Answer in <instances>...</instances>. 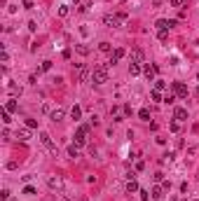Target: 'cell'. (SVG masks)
Listing matches in <instances>:
<instances>
[{"label": "cell", "instance_id": "1", "mask_svg": "<svg viewBox=\"0 0 199 201\" xmlns=\"http://www.w3.org/2000/svg\"><path fill=\"white\" fill-rule=\"evenodd\" d=\"M92 82H94V84H103V82H108V66H106V63H98V66L92 68Z\"/></svg>", "mask_w": 199, "mask_h": 201}, {"label": "cell", "instance_id": "2", "mask_svg": "<svg viewBox=\"0 0 199 201\" xmlns=\"http://www.w3.org/2000/svg\"><path fill=\"white\" fill-rule=\"evenodd\" d=\"M87 133H89V126L87 124H80L77 126V133H75V145H87Z\"/></svg>", "mask_w": 199, "mask_h": 201}, {"label": "cell", "instance_id": "3", "mask_svg": "<svg viewBox=\"0 0 199 201\" xmlns=\"http://www.w3.org/2000/svg\"><path fill=\"white\" fill-rule=\"evenodd\" d=\"M103 23H106L108 28H117V26H122V19H119V14H106L103 17Z\"/></svg>", "mask_w": 199, "mask_h": 201}, {"label": "cell", "instance_id": "4", "mask_svg": "<svg viewBox=\"0 0 199 201\" xmlns=\"http://www.w3.org/2000/svg\"><path fill=\"white\" fill-rule=\"evenodd\" d=\"M171 89H173V94H176L178 98H187V87L183 84V82H173Z\"/></svg>", "mask_w": 199, "mask_h": 201}, {"label": "cell", "instance_id": "5", "mask_svg": "<svg viewBox=\"0 0 199 201\" xmlns=\"http://www.w3.org/2000/svg\"><path fill=\"white\" fill-rule=\"evenodd\" d=\"M87 77H92V70L84 63H80L77 66V82H87Z\"/></svg>", "mask_w": 199, "mask_h": 201}, {"label": "cell", "instance_id": "6", "mask_svg": "<svg viewBox=\"0 0 199 201\" xmlns=\"http://www.w3.org/2000/svg\"><path fill=\"white\" fill-rule=\"evenodd\" d=\"M40 140H42V145H45L49 152H56V145L52 143V136H49V133H45V131H42V133H40Z\"/></svg>", "mask_w": 199, "mask_h": 201}, {"label": "cell", "instance_id": "7", "mask_svg": "<svg viewBox=\"0 0 199 201\" xmlns=\"http://www.w3.org/2000/svg\"><path fill=\"white\" fill-rule=\"evenodd\" d=\"M143 75H145L148 77V80H155V77H157V66H150V63H145V66H143Z\"/></svg>", "mask_w": 199, "mask_h": 201}, {"label": "cell", "instance_id": "8", "mask_svg": "<svg viewBox=\"0 0 199 201\" xmlns=\"http://www.w3.org/2000/svg\"><path fill=\"white\" fill-rule=\"evenodd\" d=\"M122 58H124V49H122V47H117V49L110 52V63H113V66H115V63H119Z\"/></svg>", "mask_w": 199, "mask_h": 201}, {"label": "cell", "instance_id": "9", "mask_svg": "<svg viewBox=\"0 0 199 201\" xmlns=\"http://www.w3.org/2000/svg\"><path fill=\"white\" fill-rule=\"evenodd\" d=\"M173 119L176 122H185L187 119V110L185 108H176V110H173Z\"/></svg>", "mask_w": 199, "mask_h": 201}, {"label": "cell", "instance_id": "10", "mask_svg": "<svg viewBox=\"0 0 199 201\" xmlns=\"http://www.w3.org/2000/svg\"><path fill=\"white\" fill-rule=\"evenodd\" d=\"M143 58H145L143 49H134V52H131V63H138V66H141V63H143Z\"/></svg>", "mask_w": 199, "mask_h": 201}, {"label": "cell", "instance_id": "11", "mask_svg": "<svg viewBox=\"0 0 199 201\" xmlns=\"http://www.w3.org/2000/svg\"><path fill=\"white\" fill-rule=\"evenodd\" d=\"M63 117H66V110H63V108H54L52 110V122H61Z\"/></svg>", "mask_w": 199, "mask_h": 201}, {"label": "cell", "instance_id": "12", "mask_svg": "<svg viewBox=\"0 0 199 201\" xmlns=\"http://www.w3.org/2000/svg\"><path fill=\"white\" fill-rule=\"evenodd\" d=\"M124 189H127V194H134V192H138V183L134 178H129L127 180V185H124Z\"/></svg>", "mask_w": 199, "mask_h": 201}, {"label": "cell", "instance_id": "13", "mask_svg": "<svg viewBox=\"0 0 199 201\" xmlns=\"http://www.w3.org/2000/svg\"><path fill=\"white\" fill-rule=\"evenodd\" d=\"M68 157H71V159H77L80 157V145H68Z\"/></svg>", "mask_w": 199, "mask_h": 201}, {"label": "cell", "instance_id": "14", "mask_svg": "<svg viewBox=\"0 0 199 201\" xmlns=\"http://www.w3.org/2000/svg\"><path fill=\"white\" fill-rule=\"evenodd\" d=\"M17 138H19V140H24V143H26V140L31 138V131H28V129H19V131H17Z\"/></svg>", "mask_w": 199, "mask_h": 201}, {"label": "cell", "instance_id": "15", "mask_svg": "<svg viewBox=\"0 0 199 201\" xmlns=\"http://www.w3.org/2000/svg\"><path fill=\"white\" fill-rule=\"evenodd\" d=\"M71 117H73V119H80V117H82V108H80V105H73V108H71Z\"/></svg>", "mask_w": 199, "mask_h": 201}, {"label": "cell", "instance_id": "16", "mask_svg": "<svg viewBox=\"0 0 199 201\" xmlns=\"http://www.w3.org/2000/svg\"><path fill=\"white\" fill-rule=\"evenodd\" d=\"M138 117H141L143 122H150V110H148V108H141V110H138Z\"/></svg>", "mask_w": 199, "mask_h": 201}, {"label": "cell", "instance_id": "17", "mask_svg": "<svg viewBox=\"0 0 199 201\" xmlns=\"http://www.w3.org/2000/svg\"><path fill=\"white\" fill-rule=\"evenodd\" d=\"M17 108H19L17 101H7V103H5V110H7V112H17Z\"/></svg>", "mask_w": 199, "mask_h": 201}, {"label": "cell", "instance_id": "18", "mask_svg": "<svg viewBox=\"0 0 199 201\" xmlns=\"http://www.w3.org/2000/svg\"><path fill=\"white\" fill-rule=\"evenodd\" d=\"M150 194H152V199H162V194H164V187H157V185H155Z\"/></svg>", "mask_w": 199, "mask_h": 201}, {"label": "cell", "instance_id": "19", "mask_svg": "<svg viewBox=\"0 0 199 201\" xmlns=\"http://www.w3.org/2000/svg\"><path fill=\"white\" fill-rule=\"evenodd\" d=\"M155 26H157V31H169V21H166V19H159Z\"/></svg>", "mask_w": 199, "mask_h": 201}, {"label": "cell", "instance_id": "20", "mask_svg": "<svg viewBox=\"0 0 199 201\" xmlns=\"http://www.w3.org/2000/svg\"><path fill=\"white\" fill-rule=\"evenodd\" d=\"M7 91H9L12 96H19V94H21V87H17V84H7Z\"/></svg>", "mask_w": 199, "mask_h": 201}, {"label": "cell", "instance_id": "21", "mask_svg": "<svg viewBox=\"0 0 199 201\" xmlns=\"http://www.w3.org/2000/svg\"><path fill=\"white\" fill-rule=\"evenodd\" d=\"M138 73H141V66H138V63H131V66H129V75H138Z\"/></svg>", "mask_w": 199, "mask_h": 201}, {"label": "cell", "instance_id": "22", "mask_svg": "<svg viewBox=\"0 0 199 201\" xmlns=\"http://www.w3.org/2000/svg\"><path fill=\"white\" fill-rule=\"evenodd\" d=\"M52 70V61H42L40 63V73H49Z\"/></svg>", "mask_w": 199, "mask_h": 201}, {"label": "cell", "instance_id": "23", "mask_svg": "<svg viewBox=\"0 0 199 201\" xmlns=\"http://www.w3.org/2000/svg\"><path fill=\"white\" fill-rule=\"evenodd\" d=\"M47 183H49V187H52V189H59V187H61V180H59V178H49Z\"/></svg>", "mask_w": 199, "mask_h": 201}, {"label": "cell", "instance_id": "24", "mask_svg": "<svg viewBox=\"0 0 199 201\" xmlns=\"http://www.w3.org/2000/svg\"><path fill=\"white\" fill-rule=\"evenodd\" d=\"M75 52L82 54V56H87V54H89V47H84V45H75Z\"/></svg>", "mask_w": 199, "mask_h": 201}, {"label": "cell", "instance_id": "25", "mask_svg": "<svg viewBox=\"0 0 199 201\" xmlns=\"http://www.w3.org/2000/svg\"><path fill=\"white\" fill-rule=\"evenodd\" d=\"M173 101H176V94H173V91H169V94L164 96V101H162V103H169V105H171Z\"/></svg>", "mask_w": 199, "mask_h": 201}, {"label": "cell", "instance_id": "26", "mask_svg": "<svg viewBox=\"0 0 199 201\" xmlns=\"http://www.w3.org/2000/svg\"><path fill=\"white\" fill-rule=\"evenodd\" d=\"M138 194H141V201H148V199L152 197V194L148 192V189H138Z\"/></svg>", "mask_w": 199, "mask_h": 201}, {"label": "cell", "instance_id": "27", "mask_svg": "<svg viewBox=\"0 0 199 201\" xmlns=\"http://www.w3.org/2000/svg\"><path fill=\"white\" fill-rule=\"evenodd\" d=\"M155 89H157V91H164V89H166V82H162V80H155Z\"/></svg>", "mask_w": 199, "mask_h": 201}, {"label": "cell", "instance_id": "28", "mask_svg": "<svg viewBox=\"0 0 199 201\" xmlns=\"http://www.w3.org/2000/svg\"><path fill=\"white\" fill-rule=\"evenodd\" d=\"M150 98H152V101H164V98H162V94H159L157 89H152V91H150Z\"/></svg>", "mask_w": 199, "mask_h": 201}, {"label": "cell", "instance_id": "29", "mask_svg": "<svg viewBox=\"0 0 199 201\" xmlns=\"http://www.w3.org/2000/svg\"><path fill=\"white\" fill-rule=\"evenodd\" d=\"M24 194H28V197H33V194H35V187H33V185H26V187H24Z\"/></svg>", "mask_w": 199, "mask_h": 201}, {"label": "cell", "instance_id": "30", "mask_svg": "<svg viewBox=\"0 0 199 201\" xmlns=\"http://www.w3.org/2000/svg\"><path fill=\"white\" fill-rule=\"evenodd\" d=\"M98 49H101V52H108V54L113 52V49H110V42H101V45H98Z\"/></svg>", "mask_w": 199, "mask_h": 201}, {"label": "cell", "instance_id": "31", "mask_svg": "<svg viewBox=\"0 0 199 201\" xmlns=\"http://www.w3.org/2000/svg\"><path fill=\"white\" fill-rule=\"evenodd\" d=\"M0 199H3V201H9V199H12V197H9V189H3V192H0Z\"/></svg>", "mask_w": 199, "mask_h": 201}, {"label": "cell", "instance_id": "32", "mask_svg": "<svg viewBox=\"0 0 199 201\" xmlns=\"http://www.w3.org/2000/svg\"><path fill=\"white\" fill-rule=\"evenodd\" d=\"M68 14V5H61V7H59V17H66Z\"/></svg>", "mask_w": 199, "mask_h": 201}, {"label": "cell", "instance_id": "33", "mask_svg": "<svg viewBox=\"0 0 199 201\" xmlns=\"http://www.w3.org/2000/svg\"><path fill=\"white\" fill-rule=\"evenodd\" d=\"M9 115H12V112H7V110L3 112V122H5V124H9V122H12V117H9Z\"/></svg>", "mask_w": 199, "mask_h": 201}, {"label": "cell", "instance_id": "34", "mask_svg": "<svg viewBox=\"0 0 199 201\" xmlns=\"http://www.w3.org/2000/svg\"><path fill=\"white\" fill-rule=\"evenodd\" d=\"M157 38H159V40L164 42V40H166V38H169V31H159V33H157Z\"/></svg>", "mask_w": 199, "mask_h": 201}, {"label": "cell", "instance_id": "35", "mask_svg": "<svg viewBox=\"0 0 199 201\" xmlns=\"http://www.w3.org/2000/svg\"><path fill=\"white\" fill-rule=\"evenodd\" d=\"M152 178H155V183H162V180H164V173H162V171H157Z\"/></svg>", "mask_w": 199, "mask_h": 201}, {"label": "cell", "instance_id": "36", "mask_svg": "<svg viewBox=\"0 0 199 201\" xmlns=\"http://www.w3.org/2000/svg\"><path fill=\"white\" fill-rule=\"evenodd\" d=\"M0 58H3V63L9 61V54H7V49H5V47H3V54H0Z\"/></svg>", "mask_w": 199, "mask_h": 201}, {"label": "cell", "instance_id": "37", "mask_svg": "<svg viewBox=\"0 0 199 201\" xmlns=\"http://www.w3.org/2000/svg\"><path fill=\"white\" fill-rule=\"evenodd\" d=\"M185 5V0H171V7H183Z\"/></svg>", "mask_w": 199, "mask_h": 201}, {"label": "cell", "instance_id": "38", "mask_svg": "<svg viewBox=\"0 0 199 201\" xmlns=\"http://www.w3.org/2000/svg\"><path fill=\"white\" fill-rule=\"evenodd\" d=\"M26 126H28V129H35L38 122H35V119H26Z\"/></svg>", "mask_w": 199, "mask_h": 201}, {"label": "cell", "instance_id": "39", "mask_svg": "<svg viewBox=\"0 0 199 201\" xmlns=\"http://www.w3.org/2000/svg\"><path fill=\"white\" fill-rule=\"evenodd\" d=\"M89 126H98V117L92 115V119H89Z\"/></svg>", "mask_w": 199, "mask_h": 201}, {"label": "cell", "instance_id": "40", "mask_svg": "<svg viewBox=\"0 0 199 201\" xmlns=\"http://www.w3.org/2000/svg\"><path fill=\"white\" fill-rule=\"evenodd\" d=\"M89 7H92V5H89V3H82V5H80V7H77V9H80V12H87V9H89Z\"/></svg>", "mask_w": 199, "mask_h": 201}, {"label": "cell", "instance_id": "41", "mask_svg": "<svg viewBox=\"0 0 199 201\" xmlns=\"http://www.w3.org/2000/svg\"><path fill=\"white\" fill-rule=\"evenodd\" d=\"M35 28H38V23H35V21H28V31L35 33Z\"/></svg>", "mask_w": 199, "mask_h": 201}, {"label": "cell", "instance_id": "42", "mask_svg": "<svg viewBox=\"0 0 199 201\" xmlns=\"http://www.w3.org/2000/svg\"><path fill=\"white\" fill-rule=\"evenodd\" d=\"M21 3H24V7H26V9H33V0H21Z\"/></svg>", "mask_w": 199, "mask_h": 201}, {"label": "cell", "instance_id": "43", "mask_svg": "<svg viewBox=\"0 0 199 201\" xmlns=\"http://www.w3.org/2000/svg\"><path fill=\"white\" fill-rule=\"evenodd\" d=\"M197 80H199V73H197Z\"/></svg>", "mask_w": 199, "mask_h": 201}, {"label": "cell", "instance_id": "44", "mask_svg": "<svg viewBox=\"0 0 199 201\" xmlns=\"http://www.w3.org/2000/svg\"><path fill=\"white\" fill-rule=\"evenodd\" d=\"M9 201H17V199H9Z\"/></svg>", "mask_w": 199, "mask_h": 201}]
</instances>
